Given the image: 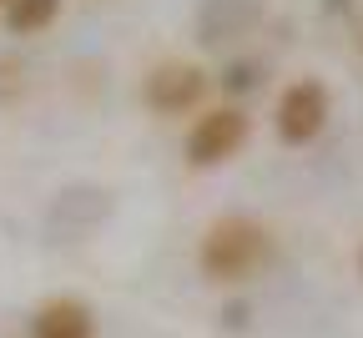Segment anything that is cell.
<instances>
[{"label": "cell", "mask_w": 363, "mask_h": 338, "mask_svg": "<svg viewBox=\"0 0 363 338\" xmlns=\"http://www.w3.org/2000/svg\"><path fill=\"white\" fill-rule=\"evenodd\" d=\"M0 11H6V0H0Z\"/></svg>", "instance_id": "9"}, {"label": "cell", "mask_w": 363, "mask_h": 338, "mask_svg": "<svg viewBox=\"0 0 363 338\" xmlns=\"http://www.w3.org/2000/svg\"><path fill=\"white\" fill-rule=\"evenodd\" d=\"M252 121L242 107H207L192 126H187V141H182V152H187V167H222L227 157L242 152Z\"/></svg>", "instance_id": "4"}, {"label": "cell", "mask_w": 363, "mask_h": 338, "mask_svg": "<svg viewBox=\"0 0 363 338\" xmlns=\"http://www.w3.org/2000/svg\"><path fill=\"white\" fill-rule=\"evenodd\" d=\"M207 91H212V76L197 61H162L142 76V107L152 116H187V111H202Z\"/></svg>", "instance_id": "3"}, {"label": "cell", "mask_w": 363, "mask_h": 338, "mask_svg": "<svg viewBox=\"0 0 363 338\" xmlns=\"http://www.w3.org/2000/svg\"><path fill=\"white\" fill-rule=\"evenodd\" d=\"M328 111H333V96L318 76H298L283 86L278 96V111H272V131H278L283 147H308V141L323 136L328 126Z\"/></svg>", "instance_id": "2"}, {"label": "cell", "mask_w": 363, "mask_h": 338, "mask_svg": "<svg viewBox=\"0 0 363 338\" xmlns=\"http://www.w3.org/2000/svg\"><path fill=\"white\" fill-rule=\"evenodd\" d=\"M353 263H358V278H363V243H358V258H353Z\"/></svg>", "instance_id": "8"}, {"label": "cell", "mask_w": 363, "mask_h": 338, "mask_svg": "<svg viewBox=\"0 0 363 338\" xmlns=\"http://www.w3.org/2000/svg\"><path fill=\"white\" fill-rule=\"evenodd\" d=\"M30 338H96V313L81 298H51L30 313Z\"/></svg>", "instance_id": "5"}, {"label": "cell", "mask_w": 363, "mask_h": 338, "mask_svg": "<svg viewBox=\"0 0 363 338\" xmlns=\"http://www.w3.org/2000/svg\"><path fill=\"white\" fill-rule=\"evenodd\" d=\"M252 86H257V66H252V61L227 66V76H222V91H227V96H242V91H252Z\"/></svg>", "instance_id": "7"}, {"label": "cell", "mask_w": 363, "mask_h": 338, "mask_svg": "<svg viewBox=\"0 0 363 338\" xmlns=\"http://www.w3.org/2000/svg\"><path fill=\"white\" fill-rule=\"evenodd\" d=\"M267 258H272V232L247 212L217 217L197 243V268L217 288H238V283L257 278L267 268Z\"/></svg>", "instance_id": "1"}, {"label": "cell", "mask_w": 363, "mask_h": 338, "mask_svg": "<svg viewBox=\"0 0 363 338\" xmlns=\"http://www.w3.org/2000/svg\"><path fill=\"white\" fill-rule=\"evenodd\" d=\"M61 0H6V26L16 36H40L45 26H56Z\"/></svg>", "instance_id": "6"}]
</instances>
